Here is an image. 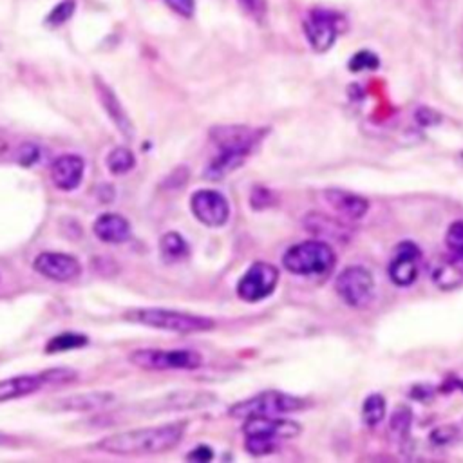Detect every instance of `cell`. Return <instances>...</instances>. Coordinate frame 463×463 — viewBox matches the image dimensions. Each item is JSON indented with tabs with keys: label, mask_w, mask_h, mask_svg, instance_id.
<instances>
[{
	"label": "cell",
	"mask_w": 463,
	"mask_h": 463,
	"mask_svg": "<svg viewBox=\"0 0 463 463\" xmlns=\"http://www.w3.org/2000/svg\"><path fill=\"white\" fill-rule=\"evenodd\" d=\"M8 150V145H6V141H3L0 139V156H3V154Z\"/></svg>",
	"instance_id": "obj_36"
},
{
	"label": "cell",
	"mask_w": 463,
	"mask_h": 463,
	"mask_svg": "<svg viewBox=\"0 0 463 463\" xmlns=\"http://www.w3.org/2000/svg\"><path fill=\"white\" fill-rule=\"evenodd\" d=\"M343 17L337 13L314 10L307 13L304 22L306 39L317 53H325L335 44L339 33L343 31Z\"/></svg>",
	"instance_id": "obj_10"
},
{
	"label": "cell",
	"mask_w": 463,
	"mask_h": 463,
	"mask_svg": "<svg viewBox=\"0 0 463 463\" xmlns=\"http://www.w3.org/2000/svg\"><path fill=\"white\" fill-rule=\"evenodd\" d=\"M94 82H96V93H98V96H100V102H102L105 112L109 114V118L112 120V123L120 129V132H121L125 138H132V134H134L132 123H130V120H129V116H127V112H125V109H123V105L120 103L118 96H116V94L112 93V89H111L107 84H103L100 78H94Z\"/></svg>",
	"instance_id": "obj_19"
},
{
	"label": "cell",
	"mask_w": 463,
	"mask_h": 463,
	"mask_svg": "<svg viewBox=\"0 0 463 463\" xmlns=\"http://www.w3.org/2000/svg\"><path fill=\"white\" fill-rule=\"evenodd\" d=\"M136 165V160H134V154L125 148V147H116L109 152L107 156V169L116 174V176H121V174H127L134 169Z\"/></svg>",
	"instance_id": "obj_25"
},
{
	"label": "cell",
	"mask_w": 463,
	"mask_h": 463,
	"mask_svg": "<svg viewBox=\"0 0 463 463\" xmlns=\"http://www.w3.org/2000/svg\"><path fill=\"white\" fill-rule=\"evenodd\" d=\"M171 10H174L182 17H192L196 10V0H165Z\"/></svg>",
	"instance_id": "obj_32"
},
{
	"label": "cell",
	"mask_w": 463,
	"mask_h": 463,
	"mask_svg": "<svg viewBox=\"0 0 463 463\" xmlns=\"http://www.w3.org/2000/svg\"><path fill=\"white\" fill-rule=\"evenodd\" d=\"M432 282L441 289H454L463 284V268L449 255L432 268Z\"/></svg>",
	"instance_id": "obj_21"
},
{
	"label": "cell",
	"mask_w": 463,
	"mask_h": 463,
	"mask_svg": "<svg viewBox=\"0 0 463 463\" xmlns=\"http://www.w3.org/2000/svg\"><path fill=\"white\" fill-rule=\"evenodd\" d=\"M386 416V398L378 393L366 398L362 405V420L368 427H377Z\"/></svg>",
	"instance_id": "obj_26"
},
{
	"label": "cell",
	"mask_w": 463,
	"mask_h": 463,
	"mask_svg": "<svg viewBox=\"0 0 463 463\" xmlns=\"http://www.w3.org/2000/svg\"><path fill=\"white\" fill-rule=\"evenodd\" d=\"M191 210L194 218L210 228L227 225L230 218L228 200L218 191H198L191 198Z\"/></svg>",
	"instance_id": "obj_11"
},
{
	"label": "cell",
	"mask_w": 463,
	"mask_h": 463,
	"mask_svg": "<svg viewBox=\"0 0 463 463\" xmlns=\"http://www.w3.org/2000/svg\"><path fill=\"white\" fill-rule=\"evenodd\" d=\"M264 134V129H252L245 125H225L212 129L210 139L214 141L218 154L209 162L205 178L218 182L236 173L261 145Z\"/></svg>",
	"instance_id": "obj_1"
},
{
	"label": "cell",
	"mask_w": 463,
	"mask_h": 463,
	"mask_svg": "<svg viewBox=\"0 0 463 463\" xmlns=\"http://www.w3.org/2000/svg\"><path fill=\"white\" fill-rule=\"evenodd\" d=\"M282 264L288 272L302 277L328 275L337 264V255L325 241H304L284 252Z\"/></svg>",
	"instance_id": "obj_5"
},
{
	"label": "cell",
	"mask_w": 463,
	"mask_h": 463,
	"mask_svg": "<svg viewBox=\"0 0 463 463\" xmlns=\"http://www.w3.org/2000/svg\"><path fill=\"white\" fill-rule=\"evenodd\" d=\"M445 246L449 250V257L463 268V221H456L449 227Z\"/></svg>",
	"instance_id": "obj_27"
},
{
	"label": "cell",
	"mask_w": 463,
	"mask_h": 463,
	"mask_svg": "<svg viewBox=\"0 0 463 463\" xmlns=\"http://www.w3.org/2000/svg\"><path fill=\"white\" fill-rule=\"evenodd\" d=\"M129 361L147 371L169 370H198L203 366L201 353L194 350H138Z\"/></svg>",
	"instance_id": "obj_7"
},
{
	"label": "cell",
	"mask_w": 463,
	"mask_h": 463,
	"mask_svg": "<svg viewBox=\"0 0 463 463\" xmlns=\"http://www.w3.org/2000/svg\"><path fill=\"white\" fill-rule=\"evenodd\" d=\"M212 450H210V447H198V449H194L187 458L189 459H196V461H209V459H212Z\"/></svg>",
	"instance_id": "obj_34"
},
{
	"label": "cell",
	"mask_w": 463,
	"mask_h": 463,
	"mask_svg": "<svg viewBox=\"0 0 463 463\" xmlns=\"http://www.w3.org/2000/svg\"><path fill=\"white\" fill-rule=\"evenodd\" d=\"M420 261H422V252L414 243L411 241L400 243L387 268V273L393 284L400 288H407L414 284L420 273Z\"/></svg>",
	"instance_id": "obj_12"
},
{
	"label": "cell",
	"mask_w": 463,
	"mask_h": 463,
	"mask_svg": "<svg viewBox=\"0 0 463 463\" xmlns=\"http://www.w3.org/2000/svg\"><path fill=\"white\" fill-rule=\"evenodd\" d=\"M93 232L103 243L120 245L130 237V225L120 214H102L94 221Z\"/></svg>",
	"instance_id": "obj_20"
},
{
	"label": "cell",
	"mask_w": 463,
	"mask_h": 463,
	"mask_svg": "<svg viewBox=\"0 0 463 463\" xmlns=\"http://www.w3.org/2000/svg\"><path fill=\"white\" fill-rule=\"evenodd\" d=\"M85 162L76 154H66L53 162L51 165V180L58 191L69 192L75 191L84 178Z\"/></svg>",
	"instance_id": "obj_16"
},
{
	"label": "cell",
	"mask_w": 463,
	"mask_h": 463,
	"mask_svg": "<svg viewBox=\"0 0 463 463\" xmlns=\"http://www.w3.org/2000/svg\"><path fill=\"white\" fill-rule=\"evenodd\" d=\"M44 386H51L48 370L37 375H21V377L0 380V404L37 393Z\"/></svg>",
	"instance_id": "obj_17"
},
{
	"label": "cell",
	"mask_w": 463,
	"mask_h": 463,
	"mask_svg": "<svg viewBox=\"0 0 463 463\" xmlns=\"http://www.w3.org/2000/svg\"><path fill=\"white\" fill-rule=\"evenodd\" d=\"M239 3L255 19H263L266 13V0H239Z\"/></svg>",
	"instance_id": "obj_33"
},
{
	"label": "cell",
	"mask_w": 463,
	"mask_h": 463,
	"mask_svg": "<svg viewBox=\"0 0 463 463\" xmlns=\"http://www.w3.org/2000/svg\"><path fill=\"white\" fill-rule=\"evenodd\" d=\"M214 402V396L209 393L200 391H176L171 395H165L162 398H156L152 402H147L139 407L141 413H165V411H183V409H194V407H207Z\"/></svg>",
	"instance_id": "obj_14"
},
{
	"label": "cell",
	"mask_w": 463,
	"mask_h": 463,
	"mask_svg": "<svg viewBox=\"0 0 463 463\" xmlns=\"http://www.w3.org/2000/svg\"><path fill=\"white\" fill-rule=\"evenodd\" d=\"M75 13V3L73 0H66V3L58 4L48 17V24L49 26H60L64 24L66 21L71 19V15Z\"/></svg>",
	"instance_id": "obj_30"
},
{
	"label": "cell",
	"mask_w": 463,
	"mask_h": 463,
	"mask_svg": "<svg viewBox=\"0 0 463 463\" xmlns=\"http://www.w3.org/2000/svg\"><path fill=\"white\" fill-rule=\"evenodd\" d=\"M306 407V400L282 393V391H264L243 402H237L230 407L228 414L239 420L250 416H282L288 413L302 411Z\"/></svg>",
	"instance_id": "obj_6"
},
{
	"label": "cell",
	"mask_w": 463,
	"mask_h": 463,
	"mask_svg": "<svg viewBox=\"0 0 463 463\" xmlns=\"http://www.w3.org/2000/svg\"><path fill=\"white\" fill-rule=\"evenodd\" d=\"M304 227L310 232H314L316 236L332 237V239H337V241H341L344 237V234L348 232V228L341 221H337L334 218H328V216H323V214H310L306 218Z\"/></svg>",
	"instance_id": "obj_22"
},
{
	"label": "cell",
	"mask_w": 463,
	"mask_h": 463,
	"mask_svg": "<svg viewBox=\"0 0 463 463\" xmlns=\"http://www.w3.org/2000/svg\"><path fill=\"white\" fill-rule=\"evenodd\" d=\"M411 420H413V414L407 407H400L393 413L391 416V431L396 432V434H402L405 436L411 429Z\"/></svg>",
	"instance_id": "obj_29"
},
{
	"label": "cell",
	"mask_w": 463,
	"mask_h": 463,
	"mask_svg": "<svg viewBox=\"0 0 463 463\" xmlns=\"http://www.w3.org/2000/svg\"><path fill=\"white\" fill-rule=\"evenodd\" d=\"M160 254L165 263H182L191 255V246L178 232H167L160 239Z\"/></svg>",
	"instance_id": "obj_23"
},
{
	"label": "cell",
	"mask_w": 463,
	"mask_h": 463,
	"mask_svg": "<svg viewBox=\"0 0 463 463\" xmlns=\"http://www.w3.org/2000/svg\"><path fill=\"white\" fill-rule=\"evenodd\" d=\"M114 400L111 393H102V391H93V393H80V395H69L62 396L51 404H48L46 409L49 411H94L109 405Z\"/></svg>",
	"instance_id": "obj_18"
},
{
	"label": "cell",
	"mask_w": 463,
	"mask_h": 463,
	"mask_svg": "<svg viewBox=\"0 0 463 463\" xmlns=\"http://www.w3.org/2000/svg\"><path fill=\"white\" fill-rule=\"evenodd\" d=\"M328 207L343 216L344 219H352V221H359L362 219L368 210H370V201L355 192L350 191H343V189H328L323 192Z\"/></svg>",
	"instance_id": "obj_15"
},
{
	"label": "cell",
	"mask_w": 463,
	"mask_h": 463,
	"mask_svg": "<svg viewBox=\"0 0 463 463\" xmlns=\"http://www.w3.org/2000/svg\"><path fill=\"white\" fill-rule=\"evenodd\" d=\"M350 67L353 71H366V69H375L378 67V58L373 53L362 51L357 57H353V60L350 62Z\"/></svg>",
	"instance_id": "obj_31"
},
{
	"label": "cell",
	"mask_w": 463,
	"mask_h": 463,
	"mask_svg": "<svg viewBox=\"0 0 463 463\" xmlns=\"http://www.w3.org/2000/svg\"><path fill=\"white\" fill-rule=\"evenodd\" d=\"M302 427L288 418L280 416H250L245 418L243 434L245 447L254 456L270 454L277 449L280 440H291L298 436Z\"/></svg>",
	"instance_id": "obj_3"
},
{
	"label": "cell",
	"mask_w": 463,
	"mask_h": 463,
	"mask_svg": "<svg viewBox=\"0 0 463 463\" xmlns=\"http://www.w3.org/2000/svg\"><path fill=\"white\" fill-rule=\"evenodd\" d=\"M279 284V270L270 263H255L241 277L237 295L245 302H259L270 297Z\"/></svg>",
	"instance_id": "obj_9"
},
{
	"label": "cell",
	"mask_w": 463,
	"mask_h": 463,
	"mask_svg": "<svg viewBox=\"0 0 463 463\" xmlns=\"http://www.w3.org/2000/svg\"><path fill=\"white\" fill-rule=\"evenodd\" d=\"M35 272L55 282H69L80 277L82 266L76 257L60 252H44L33 263Z\"/></svg>",
	"instance_id": "obj_13"
},
{
	"label": "cell",
	"mask_w": 463,
	"mask_h": 463,
	"mask_svg": "<svg viewBox=\"0 0 463 463\" xmlns=\"http://www.w3.org/2000/svg\"><path fill=\"white\" fill-rule=\"evenodd\" d=\"M87 344H89V339L85 335L76 334V332H64V334L49 339L46 352L48 353H62V352H69V350H80Z\"/></svg>",
	"instance_id": "obj_24"
},
{
	"label": "cell",
	"mask_w": 463,
	"mask_h": 463,
	"mask_svg": "<svg viewBox=\"0 0 463 463\" xmlns=\"http://www.w3.org/2000/svg\"><path fill=\"white\" fill-rule=\"evenodd\" d=\"M127 319L147 328L174 332L182 335L203 334L216 328V323L210 317L176 310H164V307H139V310L129 312Z\"/></svg>",
	"instance_id": "obj_4"
},
{
	"label": "cell",
	"mask_w": 463,
	"mask_h": 463,
	"mask_svg": "<svg viewBox=\"0 0 463 463\" xmlns=\"http://www.w3.org/2000/svg\"><path fill=\"white\" fill-rule=\"evenodd\" d=\"M40 154H42V148L39 145H35V143H22L17 148L15 156H17V162L21 165L31 167V165H35L40 160Z\"/></svg>",
	"instance_id": "obj_28"
},
{
	"label": "cell",
	"mask_w": 463,
	"mask_h": 463,
	"mask_svg": "<svg viewBox=\"0 0 463 463\" xmlns=\"http://www.w3.org/2000/svg\"><path fill=\"white\" fill-rule=\"evenodd\" d=\"M12 441V438L6 434V432H0V447H4Z\"/></svg>",
	"instance_id": "obj_35"
},
{
	"label": "cell",
	"mask_w": 463,
	"mask_h": 463,
	"mask_svg": "<svg viewBox=\"0 0 463 463\" xmlns=\"http://www.w3.org/2000/svg\"><path fill=\"white\" fill-rule=\"evenodd\" d=\"M339 297L352 307H364L375 293V279L364 266H348L335 280Z\"/></svg>",
	"instance_id": "obj_8"
},
{
	"label": "cell",
	"mask_w": 463,
	"mask_h": 463,
	"mask_svg": "<svg viewBox=\"0 0 463 463\" xmlns=\"http://www.w3.org/2000/svg\"><path fill=\"white\" fill-rule=\"evenodd\" d=\"M185 434L182 423H167L156 427H141L134 431L116 432L102 438L93 449L116 454V456H136V454H160L174 449Z\"/></svg>",
	"instance_id": "obj_2"
}]
</instances>
